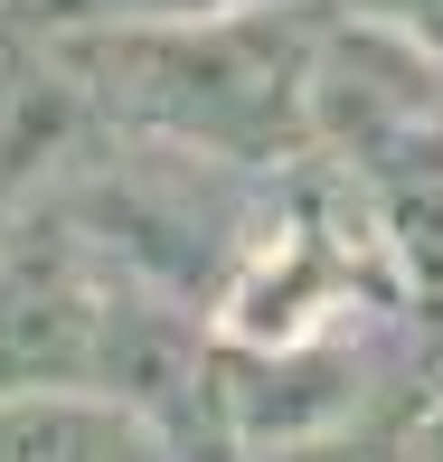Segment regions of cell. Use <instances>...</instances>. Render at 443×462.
<instances>
[{
    "instance_id": "cell-8",
    "label": "cell",
    "mask_w": 443,
    "mask_h": 462,
    "mask_svg": "<svg viewBox=\"0 0 443 462\" xmlns=\"http://www.w3.org/2000/svg\"><path fill=\"white\" fill-rule=\"evenodd\" d=\"M273 462H406L387 444H340V434H311V444H273Z\"/></svg>"
},
{
    "instance_id": "cell-2",
    "label": "cell",
    "mask_w": 443,
    "mask_h": 462,
    "mask_svg": "<svg viewBox=\"0 0 443 462\" xmlns=\"http://www.w3.org/2000/svg\"><path fill=\"white\" fill-rule=\"evenodd\" d=\"M406 123H443V67L406 48L377 19H349L321 57L302 67V133H330L340 152L406 133Z\"/></svg>"
},
{
    "instance_id": "cell-4",
    "label": "cell",
    "mask_w": 443,
    "mask_h": 462,
    "mask_svg": "<svg viewBox=\"0 0 443 462\" xmlns=\"http://www.w3.org/2000/svg\"><path fill=\"white\" fill-rule=\"evenodd\" d=\"M330 302H349V264H340V245H330L311 217H292L283 236H273V255L236 283L226 330H236L245 349H283V340H311Z\"/></svg>"
},
{
    "instance_id": "cell-1",
    "label": "cell",
    "mask_w": 443,
    "mask_h": 462,
    "mask_svg": "<svg viewBox=\"0 0 443 462\" xmlns=\"http://www.w3.org/2000/svg\"><path fill=\"white\" fill-rule=\"evenodd\" d=\"M76 95L104 114L142 123L171 152H226V161H273L302 142V67L311 38L292 10L236 19H142V29H86L67 38Z\"/></svg>"
},
{
    "instance_id": "cell-3",
    "label": "cell",
    "mask_w": 443,
    "mask_h": 462,
    "mask_svg": "<svg viewBox=\"0 0 443 462\" xmlns=\"http://www.w3.org/2000/svg\"><path fill=\"white\" fill-rule=\"evenodd\" d=\"M0 462H180V453L123 396L29 387V396H0Z\"/></svg>"
},
{
    "instance_id": "cell-7",
    "label": "cell",
    "mask_w": 443,
    "mask_h": 462,
    "mask_svg": "<svg viewBox=\"0 0 443 462\" xmlns=\"http://www.w3.org/2000/svg\"><path fill=\"white\" fill-rule=\"evenodd\" d=\"M358 19H377V29H396L406 48H425L443 67V0H358Z\"/></svg>"
},
{
    "instance_id": "cell-6",
    "label": "cell",
    "mask_w": 443,
    "mask_h": 462,
    "mask_svg": "<svg viewBox=\"0 0 443 462\" xmlns=\"http://www.w3.org/2000/svg\"><path fill=\"white\" fill-rule=\"evenodd\" d=\"M86 29H142V19H217V10H255V0H57Z\"/></svg>"
},
{
    "instance_id": "cell-9",
    "label": "cell",
    "mask_w": 443,
    "mask_h": 462,
    "mask_svg": "<svg viewBox=\"0 0 443 462\" xmlns=\"http://www.w3.org/2000/svg\"><path fill=\"white\" fill-rule=\"evenodd\" d=\"M415 462H443V406L425 415V444H415Z\"/></svg>"
},
{
    "instance_id": "cell-5",
    "label": "cell",
    "mask_w": 443,
    "mask_h": 462,
    "mask_svg": "<svg viewBox=\"0 0 443 462\" xmlns=\"http://www.w3.org/2000/svg\"><path fill=\"white\" fill-rule=\"evenodd\" d=\"M358 180H368V208L387 226L396 264H406L425 292H443V123H406V133L349 152Z\"/></svg>"
}]
</instances>
